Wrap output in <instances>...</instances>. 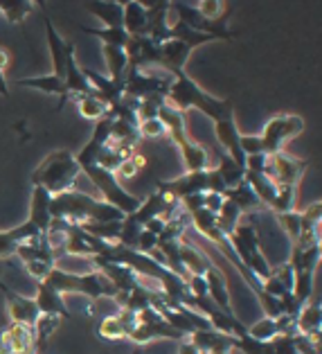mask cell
Instances as JSON below:
<instances>
[{"instance_id": "cell-30", "label": "cell", "mask_w": 322, "mask_h": 354, "mask_svg": "<svg viewBox=\"0 0 322 354\" xmlns=\"http://www.w3.org/2000/svg\"><path fill=\"white\" fill-rule=\"evenodd\" d=\"M34 12V3L28 0H0V14L14 25H23V21Z\"/></svg>"}, {"instance_id": "cell-7", "label": "cell", "mask_w": 322, "mask_h": 354, "mask_svg": "<svg viewBox=\"0 0 322 354\" xmlns=\"http://www.w3.org/2000/svg\"><path fill=\"white\" fill-rule=\"evenodd\" d=\"M64 86L68 95H77V97H97L93 91V86L86 80V75L79 66H77L75 57V43L68 41V53H66V75H64Z\"/></svg>"}, {"instance_id": "cell-20", "label": "cell", "mask_w": 322, "mask_h": 354, "mask_svg": "<svg viewBox=\"0 0 322 354\" xmlns=\"http://www.w3.org/2000/svg\"><path fill=\"white\" fill-rule=\"evenodd\" d=\"M295 325H298V334L304 336H316L322 330V305L320 298L313 296L307 305L300 309V314L295 316Z\"/></svg>"}, {"instance_id": "cell-41", "label": "cell", "mask_w": 322, "mask_h": 354, "mask_svg": "<svg viewBox=\"0 0 322 354\" xmlns=\"http://www.w3.org/2000/svg\"><path fill=\"white\" fill-rule=\"evenodd\" d=\"M97 334L102 339H108V341H117V339H126V332L122 327L117 314H111L106 318H102V323L97 327Z\"/></svg>"}, {"instance_id": "cell-11", "label": "cell", "mask_w": 322, "mask_h": 354, "mask_svg": "<svg viewBox=\"0 0 322 354\" xmlns=\"http://www.w3.org/2000/svg\"><path fill=\"white\" fill-rule=\"evenodd\" d=\"M84 75H86V80H88V84L93 86L97 100L102 104H106V109L117 104V102H122V97H124V82H115V80H111V77H102L97 71H84Z\"/></svg>"}, {"instance_id": "cell-51", "label": "cell", "mask_w": 322, "mask_h": 354, "mask_svg": "<svg viewBox=\"0 0 322 354\" xmlns=\"http://www.w3.org/2000/svg\"><path fill=\"white\" fill-rule=\"evenodd\" d=\"M155 246H158V237L155 235H151L149 230H144L142 228V232H140V237H138V244H135V250L138 253H149V250H153Z\"/></svg>"}, {"instance_id": "cell-18", "label": "cell", "mask_w": 322, "mask_h": 354, "mask_svg": "<svg viewBox=\"0 0 322 354\" xmlns=\"http://www.w3.org/2000/svg\"><path fill=\"white\" fill-rule=\"evenodd\" d=\"M43 23H46V34H48V46H50V55H52V66H55V77H59V80H64L66 75V53H68V41L61 37V34L57 32V28L52 25V21L43 19Z\"/></svg>"}, {"instance_id": "cell-19", "label": "cell", "mask_w": 322, "mask_h": 354, "mask_svg": "<svg viewBox=\"0 0 322 354\" xmlns=\"http://www.w3.org/2000/svg\"><path fill=\"white\" fill-rule=\"evenodd\" d=\"M19 86H28V88H37L46 95H57L59 97V104H57V111L64 109V104L68 100H70V95H68L66 86H64V80H59L55 75H43V77H28V80H19L16 82Z\"/></svg>"}, {"instance_id": "cell-47", "label": "cell", "mask_w": 322, "mask_h": 354, "mask_svg": "<svg viewBox=\"0 0 322 354\" xmlns=\"http://www.w3.org/2000/svg\"><path fill=\"white\" fill-rule=\"evenodd\" d=\"M187 293L191 298H207V280L205 275H189L185 280Z\"/></svg>"}, {"instance_id": "cell-48", "label": "cell", "mask_w": 322, "mask_h": 354, "mask_svg": "<svg viewBox=\"0 0 322 354\" xmlns=\"http://www.w3.org/2000/svg\"><path fill=\"white\" fill-rule=\"evenodd\" d=\"M271 273L275 275L277 280H280L286 291H293V282H295V271L291 269V264L289 262H284L280 266H275V269H271Z\"/></svg>"}, {"instance_id": "cell-57", "label": "cell", "mask_w": 322, "mask_h": 354, "mask_svg": "<svg viewBox=\"0 0 322 354\" xmlns=\"http://www.w3.org/2000/svg\"><path fill=\"white\" fill-rule=\"evenodd\" d=\"M0 291H3V296H5V293H10L12 289H10V287H7V284H5L3 280H0Z\"/></svg>"}, {"instance_id": "cell-14", "label": "cell", "mask_w": 322, "mask_h": 354, "mask_svg": "<svg viewBox=\"0 0 322 354\" xmlns=\"http://www.w3.org/2000/svg\"><path fill=\"white\" fill-rule=\"evenodd\" d=\"M5 300H7V312H10L12 323L28 325V327H32L34 323H37L39 309H37V302H34V298H28V296H21V293H16V291H10V293H5Z\"/></svg>"}, {"instance_id": "cell-52", "label": "cell", "mask_w": 322, "mask_h": 354, "mask_svg": "<svg viewBox=\"0 0 322 354\" xmlns=\"http://www.w3.org/2000/svg\"><path fill=\"white\" fill-rule=\"evenodd\" d=\"M25 271H28L37 282H43V280H46V275L52 271V264H48V262H28V264H25Z\"/></svg>"}, {"instance_id": "cell-38", "label": "cell", "mask_w": 322, "mask_h": 354, "mask_svg": "<svg viewBox=\"0 0 322 354\" xmlns=\"http://www.w3.org/2000/svg\"><path fill=\"white\" fill-rule=\"evenodd\" d=\"M241 217H243V214H241V210L237 208V205L225 201L223 208L219 210V214H216V226H219V230L223 232L225 237H230L232 230L237 228V223H239Z\"/></svg>"}, {"instance_id": "cell-56", "label": "cell", "mask_w": 322, "mask_h": 354, "mask_svg": "<svg viewBox=\"0 0 322 354\" xmlns=\"http://www.w3.org/2000/svg\"><path fill=\"white\" fill-rule=\"evenodd\" d=\"M178 354H201V352H198V350L194 348V345H191V343H189V341L185 339V341H180Z\"/></svg>"}, {"instance_id": "cell-21", "label": "cell", "mask_w": 322, "mask_h": 354, "mask_svg": "<svg viewBox=\"0 0 322 354\" xmlns=\"http://www.w3.org/2000/svg\"><path fill=\"white\" fill-rule=\"evenodd\" d=\"M158 118L162 120L164 129H167V136L171 138V142L176 145V147H180L182 142L189 140V133H187V127H185V115H182L180 111L164 104L160 109Z\"/></svg>"}, {"instance_id": "cell-53", "label": "cell", "mask_w": 322, "mask_h": 354, "mask_svg": "<svg viewBox=\"0 0 322 354\" xmlns=\"http://www.w3.org/2000/svg\"><path fill=\"white\" fill-rule=\"evenodd\" d=\"M7 66H10V55L0 48V97H7V95H10V86H7V77H5Z\"/></svg>"}, {"instance_id": "cell-54", "label": "cell", "mask_w": 322, "mask_h": 354, "mask_svg": "<svg viewBox=\"0 0 322 354\" xmlns=\"http://www.w3.org/2000/svg\"><path fill=\"white\" fill-rule=\"evenodd\" d=\"M223 203H225V198L221 194H214V192H205V210L207 212H212L214 217L219 214V210L223 208Z\"/></svg>"}, {"instance_id": "cell-34", "label": "cell", "mask_w": 322, "mask_h": 354, "mask_svg": "<svg viewBox=\"0 0 322 354\" xmlns=\"http://www.w3.org/2000/svg\"><path fill=\"white\" fill-rule=\"evenodd\" d=\"M61 321H64V318H59V316L39 314L37 323L32 325V330H34V341H37V348H39V345H43V343H48L50 336L59 330Z\"/></svg>"}, {"instance_id": "cell-43", "label": "cell", "mask_w": 322, "mask_h": 354, "mask_svg": "<svg viewBox=\"0 0 322 354\" xmlns=\"http://www.w3.org/2000/svg\"><path fill=\"white\" fill-rule=\"evenodd\" d=\"M196 12L201 14L207 23L219 21L221 14L225 12V3H221V0H203V3H198Z\"/></svg>"}, {"instance_id": "cell-37", "label": "cell", "mask_w": 322, "mask_h": 354, "mask_svg": "<svg viewBox=\"0 0 322 354\" xmlns=\"http://www.w3.org/2000/svg\"><path fill=\"white\" fill-rule=\"evenodd\" d=\"M164 104H167V102H164V95H149V97L140 100V102H138V106H135L138 124L146 122V120H155Z\"/></svg>"}, {"instance_id": "cell-49", "label": "cell", "mask_w": 322, "mask_h": 354, "mask_svg": "<svg viewBox=\"0 0 322 354\" xmlns=\"http://www.w3.org/2000/svg\"><path fill=\"white\" fill-rule=\"evenodd\" d=\"M266 162H268L266 153H257V156H246L243 169H246L248 174H264V171H266Z\"/></svg>"}, {"instance_id": "cell-27", "label": "cell", "mask_w": 322, "mask_h": 354, "mask_svg": "<svg viewBox=\"0 0 322 354\" xmlns=\"http://www.w3.org/2000/svg\"><path fill=\"white\" fill-rule=\"evenodd\" d=\"M169 39L173 41H180V43H185V46L194 53V50L198 46H203V43H210V41H219L216 37H212V34H205V32H196V30H191L187 28L185 23H173L171 28H169Z\"/></svg>"}, {"instance_id": "cell-13", "label": "cell", "mask_w": 322, "mask_h": 354, "mask_svg": "<svg viewBox=\"0 0 322 354\" xmlns=\"http://www.w3.org/2000/svg\"><path fill=\"white\" fill-rule=\"evenodd\" d=\"M191 50L180 41H164L160 46V68L164 73H169L171 77L178 73H185V64L189 62Z\"/></svg>"}, {"instance_id": "cell-39", "label": "cell", "mask_w": 322, "mask_h": 354, "mask_svg": "<svg viewBox=\"0 0 322 354\" xmlns=\"http://www.w3.org/2000/svg\"><path fill=\"white\" fill-rule=\"evenodd\" d=\"M248 336L255 341H262V343H271L275 336H277V325L273 318H259L257 323H252L248 327Z\"/></svg>"}, {"instance_id": "cell-4", "label": "cell", "mask_w": 322, "mask_h": 354, "mask_svg": "<svg viewBox=\"0 0 322 354\" xmlns=\"http://www.w3.org/2000/svg\"><path fill=\"white\" fill-rule=\"evenodd\" d=\"M304 131V120L295 113H282V115H273L266 122L264 131H262V145H264V153L266 156H273V153L284 151V145L298 138Z\"/></svg>"}, {"instance_id": "cell-31", "label": "cell", "mask_w": 322, "mask_h": 354, "mask_svg": "<svg viewBox=\"0 0 322 354\" xmlns=\"http://www.w3.org/2000/svg\"><path fill=\"white\" fill-rule=\"evenodd\" d=\"M138 140H140V133H138V124L124 122V120H111V142L135 147Z\"/></svg>"}, {"instance_id": "cell-8", "label": "cell", "mask_w": 322, "mask_h": 354, "mask_svg": "<svg viewBox=\"0 0 322 354\" xmlns=\"http://www.w3.org/2000/svg\"><path fill=\"white\" fill-rule=\"evenodd\" d=\"M214 133H216V140H219V145L225 149V156H230L239 167H243L246 156H243L241 149H239L241 131L237 129V122H234V113L221 118L219 122H214Z\"/></svg>"}, {"instance_id": "cell-15", "label": "cell", "mask_w": 322, "mask_h": 354, "mask_svg": "<svg viewBox=\"0 0 322 354\" xmlns=\"http://www.w3.org/2000/svg\"><path fill=\"white\" fill-rule=\"evenodd\" d=\"M37 309L39 314H50V316H59V318H73V314L68 312L66 300L59 291H55L46 282H37Z\"/></svg>"}, {"instance_id": "cell-23", "label": "cell", "mask_w": 322, "mask_h": 354, "mask_svg": "<svg viewBox=\"0 0 322 354\" xmlns=\"http://www.w3.org/2000/svg\"><path fill=\"white\" fill-rule=\"evenodd\" d=\"M178 151H180L182 165H185V171H205L207 169L210 153H207V149L203 145H198L189 138L187 142H182L178 147Z\"/></svg>"}, {"instance_id": "cell-9", "label": "cell", "mask_w": 322, "mask_h": 354, "mask_svg": "<svg viewBox=\"0 0 322 354\" xmlns=\"http://www.w3.org/2000/svg\"><path fill=\"white\" fill-rule=\"evenodd\" d=\"M207 280V298H210L212 305L225 314H234L230 307V291H228V275H225L219 266H210L205 273Z\"/></svg>"}, {"instance_id": "cell-32", "label": "cell", "mask_w": 322, "mask_h": 354, "mask_svg": "<svg viewBox=\"0 0 322 354\" xmlns=\"http://www.w3.org/2000/svg\"><path fill=\"white\" fill-rule=\"evenodd\" d=\"M313 284H316V273L313 271H300L295 273V282H293V298L300 307H304L307 302L313 298Z\"/></svg>"}, {"instance_id": "cell-45", "label": "cell", "mask_w": 322, "mask_h": 354, "mask_svg": "<svg viewBox=\"0 0 322 354\" xmlns=\"http://www.w3.org/2000/svg\"><path fill=\"white\" fill-rule=\"evenodd\" d=\"M138 133H140V138H153V140H158V138L167 136V129H164L160 118H155V120H146V122L138 124Z\"/></svg>"}, {"instance_id": "cell-12", "label": "cell", "mask_w": 322, "mask_h": 354, "mask_svg": "<svg viewBox=\"0 0 322 354\" xmlns=\"http://www.w3.org/2000/svg\"><path fill=\"white\" fill-rule=\"evenodd\" d=\"M39 237H41L39 228L30 221H25L12 230H0V260L14 255L16 248H19L21 244H28V241H34Z\"/></svg>"}, {"instance_id": "cell-16", "label": "cell", "mask_w": 322, "mask_h": 354, "mask_svg": "<svg viewBox=\"0 0 322 354\" xmlns=\"http://www.w3.org/2000/svg\"><path fill=\"white\" fill-rule=\"evenodd\" d=\"M187 341L194 345V348L207 354V352H230L232 350V336H225L216 330H196L187 336Z\"/></svg>"}, {"instance_id": "cell-6", "label": "cell", "mask_w": 322, "mask_h": 354, "mask_svg": "<svg viewBox=\"0 0 322 354\" xmlns=\"http://www.w3.org/2000/svg\"><path fill=\"white\" fill-rule=\"evenodd\" d=\"M155 192L167 196L169 201H182L191 194H205L207 192V169L205 171H185L182 176L173 180H158Z\"/></svg>"}, {"instance_id": "cell-42", "label": "cell", "mask_w": 322, "mask_h": 354, "mask_svg": "<svg viewBox=\"0 0 322 354\" xmlns=\"http://www.w3.org/2000/svg\"><path fill=\"white\" fill-rule=\"evenodd\" d=\"M277 223L280 228L286 232V237L291 239V244H295L302 232V221H300V212H286V214H277Z\"/></svg>"}, {"instance_id": "cell-10", "label": "cell", "mask_w": 322, "mask_h": 354, "mask_svg": "<svg viewBox=\"0 0 322 354\" xmlns=\"http://www.w3.org/2000/svg\"><path fill=\"white\" fill-rule=\"evenodd\" d=\"M149 7L144 3H124L122 5V28L129 34V37H146V30H149Z\"/></svg>"}, {"instance_id": "cell-17", "label": "cell", "mask_w": 322, "mask_h": 354, "mask_svg": "<svg viewBox=\"0 0 322 354\" xmlns=\"http://www.w3.org/2000/svg\"><path fill=\"white\" fill-rule=\"evenodd\" d=\"M50 201L52 196L46 192L43 187H34L32 192V205H30V223L39 228L41 235H46L50 230V223H52V214H50Z\"/></svg>"}, {"instance_id": "cell-28", "label": "cell", "mask_w": 322, "mask_h": 354, "mask_svg": "<svg viewBox=\"0 0 322 354\" xmlns=\"http://www.w3.org/2000/svg\"><path fill=\"white\" fill-rule=\"evenodd\" d=\"M104 59H106L108 66V75L111 80L115 82H124V75L129 71V57L122 48H111V46H102Z\"/></svg>"}, {"instance_id": "cell-46", "label": "cell", "mask_w": 322, "mask_h": 354, "mask_svg": "<svg viewBox=\"0 0 322 354\" xmlns=\"http://www.w3.org/2000/svg\"><path fill=\"white\" fill-rule=\"evenodd\" d=\"M144 165H146V160H144L142 156H138V153H133L131 158L122 162L120 169L115 171V176H120V178H133V176H135L138 171H140Z\"/></svg>"}, {"instance_id": "cell-26", "label": "cell", "mask_w": 322, "mask_h": 354, "mask_svg": "<svg viewBox=\"0 0 322 354\" xmlns=\"http://www.w3.org/2000/svg\"><path fill=\"white\" fill-rule=\"evenodd\" d=\"M95 19L104 23V28H122V5L113 3V0H102V3H86Z\"/></svg>"}, {"instance_id": "cell-1", "label": "cell", "mask_w": 322, "mask_h": 354, "mask_svg": "<svg viewBox=\"0 0 322 354\" xmlns=\"http://www.w3.org/2000/svg\"><path fill=\"white\" fill-rule=\"evenodd\" d=\"M164 102H167V106L180 111V113H185L187 109H198L212 122H219L221 118L232 113L230 100H216L212 95H207L187 73L173 75V82L167 95H164Z\"/></svg>"}, {"instance_id": "cell-40", "label": "cell", "mask_w": 322, "mask_h": 354, "mask_svg": "<svg viewBox=\"0 0 322 354\" xmlns=\"http://www.w3.org/2000/svg\"><path fill=\"white\" fill-rule=\"evenodd\" d=\"M77 109H79V115L86 120H93L97 122L104 115H106V104H102L97 97H77Z\"/></svg>"}, {"instance_id": "cell-55", "label": "cell", "mask_w": 322, "mask_h": 354, "mask_svg": "<svg viewBox=\"0 0 322 354\" xmlns=\"http://www.w3.org/2000/svg\"><path fill=\"white\" fill-rule=\"evenodd\" d=\"M164 226H167V221H164L162 217H155V219H151L149 223H144V230H149L151 235L160 237V235H162V230H164Z\"/></svg>"}, {"instance_id": "cell-25", "label": "cell", "mask_w": 322, "mask_h": 354, "mask_svg": "<svg viewBox=\"0 0 322 354\" xmlns=\"http://www.w3.org/2000/svg\"><path fill=\"white\" fill-rule=\"evenodd\" d=\"M320 255H322L320 244H313L309 248L291 246V257L286 262L291 264V269L295 273H300V271H313V273H316L318 266H320Z\"/></svg>"}, {"instance_id": "cell-24", "label": "cell", "mask_w": 322, "mask_h": 354, "mask_svg": "<svg viewBox=\"0 0 322 354\" xmlns=\"http://www.w3.org/2000/svg\"><path fill=\"white\" fill-rule=\"evenodd\" d=\"M223 198H225V201H230V203L237 205V208L241 210V214H250V212H255V210L262 208L259 198L255 196V192H252L250 185L246 183V178H243V183L234 185L230 189H225Z\"/></svg>"}, {"instance_id": "cell-29", "label": "cell", "mask_w": 322, "mask_h": 354, "mask_svg": "<svg viewBox=\"0 0 322 354\" xmlns=\"http://www.w3.org/2000/svg\"><path fill=\"white\" fill-rule=\"evenodd\" d=\"M246 183L250 185V189L259 198V203L268 208L271 201L275 198V194H277V185L273 183V180L268 176H264V174H248V171H246Z\"/></svg>"}, {"instance_id": "cell-5", "label": "cell", "mask_w": 322, "mask_h": 354, "mask_svg": "<svg viewBox=\"0 0 322 354\" xmlns=\"http://www.w3.org/2000/svg\"><path fill=\"white\" fill-rule=\"evenodd\" d=\"M307 167H309L307 160L295 158V156H291V153L280 151V153H273V156H268L264 176L271 178L277 187H282V185L298 187V183L302 180Z\"/></svg>"}, {"instance_id": "cell-36", "label": "cell", "mask_w": 322, "mask_h": 354, "mask_svg": "<svg viewBox=\"0 0 322 354\" xmlns=\"http://www.w3.org/2000/svg\"><path fill=\"white\" fill-rule=\"evenodd\" d=\"M295 196H298V187H293V185L277 187V194H275V198L271 201L268 208L275 212V217H277V214L293 212L295 210Z\"/></svg>"}, {"instance_id": "cell-22", "label": "cell", "mask_w": 322, "mask_h": 354, "mask_svg": "<svg viewBox=\"0 0 322 354\" xmlns=\"http://www.w3.org/2000/svg\"><path fill=\"white\" fill-rule=\"evenodd\" d=\"M180 260L187 275H203L212 266V260H207V255L203 250L194 244H189L185 239H180Z\"/></svg>"}, {"instance_id": "cell-2", "label": "cell", "mask_w": 322, "mask_h": 354, "mask_svg": "<svg viewBox=\"0 0 322 354\" xmlns=\"http://www.w3.org/2000/svg\"><path fill=\"white\" fill-rule=\"evenodd\" d=\"M82 176V169L77 165L75 153L68 149H57L46 156L39 167L32 171V185L43 187L50 196L73 192L77 178Z\"/></svg>"}, {"instance_id": "cell-44", "label": "cell", "mask_w": 322, "mask_h": 354, "mask_svg": "<svg viewBox=\"0 0 322 354\" xmlns=\"http://www.w3.org/2000/svg\"><path fill=\"white\" fill-rule=\"evenodd\" d=\"M239 149L243 156H257V153H264V145L262 138L255 133H241L239 138Z\"/></svg>"}, {"instance_id": "cell-33", "label": "cell", "mask_w": 322, "mask_h": 354, "mask_svg": "<svg viewBox=\"0 0 322 354\" xmlns=\"http://www.w3.org/2000/svg\"><path fill=\"white\" fill-rule=\"evenodd\" d=\"M86 34H93L102 41V46H111V48H126V41H129V34L124 32V28H102V30H95V28H84Z\"/></svg>"}, {"instance_id": "cell-35", "label": "cell", "mask_w": 322, "mask_h": 354, "mask_svg": "<svg viewBox=\"0 0 322 354\" xmlns=\"http://www.w3.org/2000/svg\"><path fill=\"white\" fill-rule=\"evenodd\" d=\"M216 171L221 174L223 183H225V187H228V189L234 187V185H239V183H243V178H246V169L239 167L230 156H221L219 165H216Z\"/></svg>"}, {"instance_id": "cell-50", "label": "cell", "mask_w": 322, "mask_h": 354, "mask_svg": "<svg viewBox=\"0 0 322 354\" xmlns=\"http://www.w3.org/2000/svg\"><path fill=\"white\" fill-rule=\"evenodd\" d=\"M225 183H223V178L221 174L216 171V167H207V192H214V194H225Z\"/></svg>"}, {"instance_id": "cell-3", "label": "cell", "mask_w": 322, "mask_h": 354, "mask_svg": "<svg viewBox=\"0 0 322 354\" xmlns=\"http://www.w3.org/2000/svg\"><path fill=\"white\" fill-rule=\"evenodd\" d=\"M173 77L155 75L153 68H129L124 75V97L140 102L149 95H167Z\"/></svg>"}]
</instances>
